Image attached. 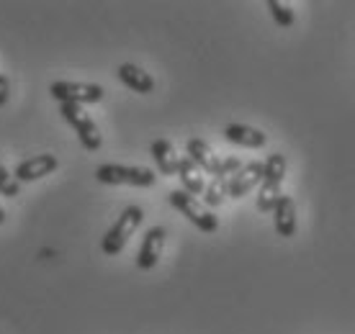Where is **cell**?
Returning a JSON list of instances; mask_svg holds the SVG:
<instances>
[{
  "label": "cell",
  "instance_id": "cell-11",
  "mask_svg": "<svg viewBox=\"0 0 355 334\" xmlns=\"http://www.w3.org/2000/svg\"><path fill=\"white\" fill-rule=\"evenodd\" d=\"M273 221H275V231H278V237L284 239H291L296 234V203H293L291 195H281L278 203H275L273 209Z\"/></svg>",
  "mask_w": 355,
  "mask_h": 334
},
{
  "label": "cell",
  "instance_id": "cell-13",
  "mask_svg": "<svg viewBox=\"0 0 355 334\" xmlns=\"http://www.w3.org/2000/svg\"><path fill=\"white\" fill-rule=\"evenodd\" d=\"M116 75H119V80L124 82L126 88L134 90V93H139V96H150V93H155V80H152L150 72H144L142 67H137V64H121L119 70H116Z\"/></svg>",
  "mask_w": 355,
  "mask_h": 334
},
{
  "label": "cell",
  "instance_id": "cell-17",
  "mask_svg": "<svg viewBox=\"0 0 355 334\" xmlns=\"http://www.w3.org/2000/svg\"><path fill=\"white\" fill-rule=\"evenodd\" d=\"M268 10H270V16H273V21L278 24V26H293V21H296V13H293V8L288 6V3H284V0H268L266 3Z\"/></svg>",
  "mask_w": 355,
  "mask_h": 334
},
{
  "label": "cell",
  "instance_id": "cell-7",
  "mask_svg": "<svg viewBox=\"0 0 355 334\" xmlns=\"http://www.w3.org/2000/svg\"><path fill=\"white\" fill-rule=\"evenodd\" d=\"M165 237H168V231L162 227L147 229V234H144V239H142V247H139V255H137V267H139V270H152L155 265L160 263Z\"/></svg>",
  "mask_w": 355,
  "mask_h": 334
},
{
  "label": "cell",
  "instance_id": "cell-5",
  "mask_svg": "<svg viewBox=\"0 0 355 334\" xmlns=\"http://www.w3.org/2000/svg\"><path fill=\"white\" fill-rule=\"evenodd\" d=\"M168 201L173 209H178L193 227H198L201 231H206V234H214V231L219 229V219L206 209L204 203L196 201L191 193H186L183 188H180V191H173V193L168 195Z\"/></svg>",
  "mask_w": 355,
  "mask_h": 334
},
{
  "label": "cell",
  "instance_id": "cell-18",
  "mask_svg": "<svg viewBox=\"0 0 355 334\" xmlns=\"http://www.w3.org/2000/svg\"><path fill=\"white\" fill-rule=\"evenodd\" d=\"M18 191H21V183H18L16 177L6 170V165L0 162V195H6V198H16Z\"/></svg>",
  "mask_w": 355,
  "mask_h": 334
},
{
  "label": "cell",
  "instance_id": "cell-15",
  "mask_svg": "<svg viewBox=\"0 0 355 334\" xmlns=\"http://www.w3.org/2000/svg\"><path fill=\"white\" fill-rule=\"evenodd\" d=\"M178 177H180V183H183V191L196 195H201L206 191V183H204V170L191 162L188 157H180V165H178Z\"/></svg>",
  "mask_w": 355,
  "mask_h": 334
},
{
  "label": "cell",
  "instance_id": "cell-8",
  "mask_svg": "<svg viewBox=\"0 0 355 334\" xmlns=\"http://www.w3.org/2000/svg\"><path fill=\"white\" fill-rule=\"evenodd\" d=\"M57 167H60V159L54 157V155H39V157H31L26 162H21V165H16L13 177H16L18 183H34V180L52 175Z\"/></svg>",
  "mask_w": 355,
  "mask_h": 334
},
{
  "label": "cell",
  "instance_id": "cell-10",
  "mask_svg": "<svg viewBox=\"0 0 355 334\" xmlns=\"http://www.w3.org/2000/svg\"><path fill=\"white\" fill-rule=\"evenodd\" d=\"M224 139L237 144V147H248V150H260L268 144V137L255 126H248V123H230L224 129Z\"/></svg>",
  "mask_w": 355,
  "mask_h": 334
},
{
  "label": "cell",
  "instance_id": "cell-19",
  "mask_svg": "<svg viewBox=\"0 0 355 334\" xmlns=\"http://www.w3.org/2000/svg\"><path fill=\"white\" fill-rule=\"evenodd\" d=\"M8 96H10V80L6 75H0V108L8 103Z\"/></svg>",
  "mask_w": 355,
  "mask_h": 334
},
{
  "label": "cell",
  "instance_id": "cell-3",
  "mask_svg": "<svg viewBox=\"0 0 355 334\" xmlns=\"http://www.w3.org/2000/svg\"><path fill=\"white\" fill-rule=\"evenodd\" d=\"M60 114H62L64 121L75 129V134H78V139H80V144L85 147V150L88 152L101 150V144H103L101 129L96 126V121L90 118V114L85 111V108L75 106V103H60Z\"/></svg>",
  "mask_w": 355,
  "mask_h": 334
},
{
  "label": "cell",
  "instance_id": "cell-16",
  "mask_svg": "<svg viewBox=\"0 0 355 334\" xmlns=\"http://www.w3.org/2000/svg\"><path fill=\"white\" fill-rule=\"evenodd\" d=\"M227 188H230V177L214 175L211 183L206 185V191H204V203H206V206H209V209L222 206L224 198H227Z\"/></svg>",
  "mask_w": 355,
  "mask_h": 334
},
{
  "label": "cell",
  "instance_id": "cell-4",
  "mask_svg": "<svg viewBox=\"0 0 355 334\" xmlns=\"http://www.w3.org/2000/svg\"><path fill=\"white\" fill-rule=\"evenodd\" d=\"M96 180L106 185H134V188H152L157 175L150 167L129 165H101L96 170Z\"/></svg>",
  "mask_w": 355,
  "mask_h": 334
},
{
  "label": "cell",
  "instance_id": "cell-9",
  "mask_svg": "<svg viewBox=\"0 0 355 334\" xmlns=\"http://www.w3.org/2000/svg\"><path fill=\"white\" fill-rule=\"evenodd\" d=\"M263 173H266V165H263V162H248V165H242L240 173L230 177L227 195H230V198H242V195H248L255 185L263 183Z\"/></svg>",
  "mask_w": 355,
  "mask_h": 334
},
{
  "label": "cell",
  "instance_id": "cell-2",
  "mask_svg": "<svg viewBox=\"0 0 355 334\" xmlns=\"http://www.w3.org/2000/svg\"><path fill=\"white\" fill-rule=\"evenodd\" d=\"M266 173H263V183L258 191V211L268 213L275 209V203L281 198V188H284V175H286V157L281 152L268 155V159L263 162Z\"/></svg>",
  "mask_w": 355,
  "mask_h": 334
},
{
  "label": "cell",
  "instance_id": "cell-1",
  "mask_svg": "<svg viewBox=\"0 0 355 334\" xmlns=\"http://www.w3.org/2000/svg\"><path fill=\"white\" fill-rule=\"evenodd\" d=\"M142 219H144V211L139 206H126L121 216L116 219V224L106 231V237L101 239V249H103V255L108 257H116L124 252L126 242L132 239V234L137 229L142 227Z\"/></svg>",
  "mask_w": 355,
  "mask_h": 334
},
{
  "label": "cell",
  "instance_id": "cell-12",
  "mask_svg": "<svg viewBox=\"0 0 355 334\" xmlns=\"http://www.w3.org/2000/svg\"><path fill=\"white\" fill-rule=\"evenodd\" d=\"M186 152H188V159L196 162L204 173H209V175H219L222 157H219V155H216V152H214L204 139H188Z\"/></svg>",
  "mask_w": 355,
  "mask_h": 334
},
{
  "label": "cell",
  "instance_id": "cell-6",
  "mask_svg": "<svg viewBox=\"0 0 355 334\" xmlns=\"http://www.w3.org/2000/svg\"><path fill=\"white\" fill-rule=\"evenodd\" d=\"M49 96L60 103H75V106H83V103H101L106 90L96 85V82H67V80H57L49 85Z\"/></svg>",
  "mask_w": 355,
  "mask_h": 334
},
{
  "label": "cell",
  "instance_id": "cell-14",
  "mask_svg": "<svg viewBox=\"0 0 355 334\" xmlns=\"http://www.w3.org/2000/svg\"><path fill=\"white\" fill-rule=\"evenodd\" d=\"M152 159H155V165L160 170L162 175H178V165H180V157H178L175 147H173V141L170 139H155L152 141Z\"/></svg>",
  "mask_w": 355,
  "mask_h": 334
},
{
  "label": "cell",
  "instance_id": "cell-20",
  "mask_svg": "<svg viewBox=\"0 0 355 334\" xmlns=\"http://www.w3.org/2000/svg\"><path fill=\"white\" fill-rule=\"evenodd\" d=\"M0 224H6V211L0 209Z\"/></svg>",
  "mask_w": 355,
  "mask_h": 334
}]
</instances>
